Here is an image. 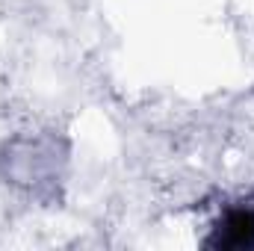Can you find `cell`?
Here are the masks:
<instances>
[{"label": "cell", "mask_w": 254, "mask_h": 251, "mask_svg": "<svg viewBox=\"0 0 254 251\" xmlns=\"http://www.w3.org/2000/svg\"><path fill=\"white\" fill-rule=\"evenodd\" d=\"M207 249H222V251L254 249V207L228 210L219 219V225L213 228V237L207 240Z\"/></svg>", "instance_id": "6da1fadb"}]
</instances>
